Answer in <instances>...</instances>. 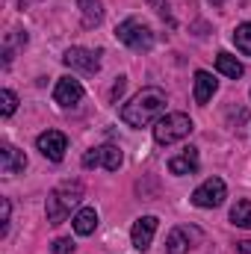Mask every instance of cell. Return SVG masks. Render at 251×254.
<instances>
[{"label": "cell", "instance_id": "7a4b0ae2", "mask_svg": "<svg viewBox=\"0 0 251 254\" xmlns=\"http://www.w3.org/2000/svg\"><path fill=\"white\" fill-rule=\"evenodd\" d=\"M83 201V184L80 181H65L57 190H51L48 195V204H45V213H48V222L51 225H63L65 219L71 216L74 207H80Z\"/></svg>", "mask_w": 251, "mask_h": 254}, {"label": "cell", "instance_id": "7402d4cb", "mask_svg": "<svg viewBox=\"0 0 251 254\" xmlns=\"http://www.w3.org/2000/svg\"><path fill=\"white\" fill-rule=\"evenodd\" d=\"M9 198H0V237H6V231H9Z\"/></svg>", "mask_w": 251, "mask_h": 254}, {"label": "cell", "instance_id": "ba28073f", "mask_svg": "<svg viewBox=\"0 0 251 254\" xmlns=\"http://www.w3.org/2000/svg\"><path fill=\"white\" fill-rule=\"evenodd\" d=\"M101 54H95V51H89V48H68L63 57V63L68 68H77V71H83V74H98L101 71V60H98Z\"/></svg>", "mask_w": 251, "mask_h": 254}, {"label": "cell", "instance_id": "484cf974", "mask_svg": "<svg viewBox=\"0 0 251 254\" xmlns=\"http://www.w3.org/2000/svg\"><path fill=\"white\" fill-rule=\"evenodd\" d=\"M210 3H213V6H219V3H222V0H210Z\"/></svg>", "mask_w": 251, "mask_h": 254}, {"label": "cell", "instance_id": "277c9868", "mask_svg": "<svg viewBox=\"0 0 251 254\" xmlns=\"http://www.w3.org/2000/svg\"><path fill=\"white\" fill-rule=\"evenodd\" d=\"M116 39H119L122 45H127L130 51H136V54L154 48V30H151L145 21H139V18H125V21L116 27Z\"/></svg>", "mask_w": 251, "mask_h": 254}, {"label": "cell", "instance_id": "8fae6325", "mask_svg": "<svg viewBox=\"0 0 251 254\" xmlns=\"http://www.w3.org/2000/svg\"><path fill=\"white\" fill-rule=\"evenodd\" d=\"M80 98H83L80 80H74V77H60V80H57L54 101H57L60 107H74V104H80Z\"/></svg>", "mask_w": 251, "mask_h": 254}, {"label": "cell", "instance_id": "ac0fdd59", "mask_svg": "<svg viewBox=\"0 0 251 254\" xmlns=\"http://www.w3.org/2000/svg\"><path fill=\"white\" fill-rule=\"evenodd\" d=\"M231 225H237V228H251V201H237L234 207H231Z\"/></svg>", "mask_w": 251, "mask_h": 254}, {"label": "cell", "instance_id": "5b68a950", "mask_svg": "<svg viewBox=\"0 0 251 254\" xmlns=\"http://www.w3.org/2000/svg\"><path fill=\"white\" fill-rule=\"evenodd\" d=\"M83 169H98L104 166L107 172H119L122 163H125V154L119 151V145H101V148H92L83 154Z\"/></svg>", "mask_w": 251, "mask_h": 254}, {"label": "cell", "instance_id": "3957f363", "mask_svg": "<svg viewBox=\"0 0 251 254\" xmlns=\"http://www.w3.org/2000/svg\"><path fill=\"white\" fill-rule=\"evenodd\" d=\"M192 130H195V125L187 113H166L160 122H154V139H157V145H175V142L187 139Z\"/></svg>", "mask_w": 251, "mask_h": 254}, {"label": "cell", "instance_id": "cb8c5ba5", "mask_svg": "<svg viewBox=\"0 0 251 254\" xmlns=\"http://www.w3.org/2000/svg\"><path fill=\"white\" fill-rule=\"evenodd\" d=\"M125 86H127V80H125V77H119V80L113 83V92H110V98H113V101H119V98H122V92H125Z\"/></svg>", "mask_w": 251, "mask_h": 254}, {"label": "cell", "instance_id": "5bb4252c", "mask_svg": "<svg viewBox=\"0 0 251 254\" xmlns=\"http://www.w3.org/2000/svg\"><path fill=\"white\" fill-rule=\"evenodd\" d=\"M219 89V80L210 74V71H195V104H207Z\"/></svg>", "mask_w": 251, "mask_h": 254}, {"label": "cell", "instance_id": "6da1fadb", "mask_svg": "<svg viewBox=\"0 0 251 254\" xmlns=\"http://www.w3.org/2000/svg\"><path fill=\"white\" fill-rule=\"evenodd\" d=\"M166 92L157 86H145L142 92H136L125 107H122V122L127 127H145L151 122H160L166 116Z\"/></svg>", "mask_w": 251, "mask_h": 254}, {"label": "cell", "instance_id": "d4e9b609", "mask_svg": "<svg viewBox=\"0 0 251 254\" xmlns=\"http://www.w3.org/2000/svg\"><path fill=\"white\" fill-rule=\"evenodd\" d=\"M237 252L240 254H251V240H240V243H237Z\"/></svg>", "mask_w": 251, "mask_h": 254}, {"label": "cell", "instance_id": "44dd1931", "mask_svg": "<svg viewBox=\"0 0 251 254\" xmlns=\"http://www.w3.org/2000/svg\"><path fill=\"white\" fill-rule=\"evenodd\" d=\"M145 3H148V6H151V9L163 18V21H169V24H172V9H169V0H145Z\"/></svg>", "mask_w": 251, "mask_h": 254}, {"label": "cell", "instance_id": "30bf717a", "mask_svg": "<svg viewBox=\"0 0 251 254\" xmlns=\"http://www.w3.org/2000/svg\"><path fill=\"white\" fill-rule=\"evenodd\" d=\"M198 240H201V231H198V228L181 225V228H175V231L166 237V252L169 254H187Z\"/></svg>", "mask_w": 251, "mask_h": 254}, {"label": "cell", "instance_id": "9c48e42d", "mask_svg": "<svg viewBox=\"0 0 251 254\" xmlns=\"http://www.w3.org/2000/svg\"><path fill=\"white\" fill-rule=\"evenodd\" d=\"M157 225H160L157 216H139V219L133 222L130 237H133V249H136V252H148V249H151L154 234H157Z\"/></svg>", "mask_w": 251, "mask_h": 254}, {"label": "cell", "instance_id": "4fadbf2b", "mask_svg": "<svg viewBox=\"0 0 251 254\" xmlns=\"http://www.w3.org/2000/svg\"><path fill=\"white\" fill-rule=\"evenodd\" d=\"M169 172L172 175H195L198 172V148H184L181 154H175L169 160Z\"/></svg>", "mask_w": 251, "mask_h": 254}, {"label": "cell", "instance_id": "8992f818", "mask_svg": "<svg viewBox=\"0 0 251 254\" xmlns=\"http://www.w3.org/2000/svg\"><path fill=\"white\" fill-rule=\"evenodd\" d=\"M225 198H228V187H225L222 178H207L198 190L192 192V204L201 207V210H213V207H219Z\"/></svg>", "mask_w": 251, "mask_h": 254}, {"label": "cell", "instance_id": "52a82bcc", "mask_svg": "<svg viewBox=\"0 0 251 254\" xmlns=\"http://www.w3.org/2000/svg\"><path fill=\"white\" fill-rule=\"evenodd\" d=\"M36 148H39L42 157H48L51 163H60L65 157V151H68V136H65L63 130H45V133H39Z\"/></svg>", "mask_w": 251, "mask_h": 254}, {"label": "cell", "instance_id": "7c38bea8", "mask_svg": "<svg viewBox=\"0 0 251 254\" xmlns=\"http://www.w3.org/2000/svg\"><path fill=\"white\" fill-rule=\"evenodd\" d=\"M24 169H27L24 151H18L15 145H3V148H0V172H3L6 178H12V175H18V172H24Z\"/></svg>", "mask_w": 251, "mask_h": 254}, {"label": "cell", "instance_id": "e0dca14e", "mask_svg": "<svg viewBox=\"0 0 251 254\" xmlns=\"http://www.w3.org/2000/svg\"><path fill=\"white\" fill-rule=\"evenodd\" d=\"M216 68H219V74H225L228 80H240V77L246 74L243 63H240L234 54H228V51H222V54L216 57Z\"/></svg>", "mask_w": 251, "mask_h": 254}, {"label": "cell", "instance_id": "ffe728a7", "mask_svg": "<svg viewBox=\"0 0 251 254\" xmlns=\"http://www.w3.org/2000/svg\"><path fill=\"white\" fill-rule=\"evenodd\" d=\"M15 107H18V95H15L12 89H3V92H0V116L9 119V116L15 113Z\"/></svg>", "mask_w": 251, "mask_h": 254}, {"label": "cell", "instance_id": "603a6c76", "mask_svg": "<svg viewBox=\"0 0 251 254\" xmlns=\"http://www.w3.org/2000/svg\"><path fill=\"white\" fill-rule=\"evenodd\" d=\"M54 254H74V240L71 237H60L54 243Z\"/></svg>", "mask_w": 251, "mask_h": 254}, {"label": "cell", "instance_id": "9a60e30c", "mask_svg": "<svg viewBox=\"0 0 251 254\" xmlns=\"http://www.w3.org/2000/svg\"><path fill=\"white\" fill-rule=\"evenodd\" d=\"M71 222H74L77 237H92L95 228H98V210H95V207H80Z\"/></svg>", "mask_w": 251, "mask_h": 254}, {"label": "cell", "instance_id": "2e32d148", "mask_svg": "<svg viewBox=\"0 0 251 254\" xmlns=\"http://www.w3.org/2000/svg\"><path fill=\"white\" fill-rule=\"evenodd\" d=\"M77 9H80L83 27H98L104 21V3L101 0H77Z\"/></svg>", "mask_w": 251, "mask_h": 254}, {"label": "cell", "instance_id": "d6986e66", "mask_svg": "<svg viewBox=\"0 0 251 254\" xmlns=\"http://www.w3.org/2000/svg\"><path fill=\"white\" fill-rule=\"evenodd\" d=\"M234 45H237V51H243L246 57H251V24H240L234 30Z\"/></svg>", "mask_w": 251, "mask_h": 254}]
</instances>
